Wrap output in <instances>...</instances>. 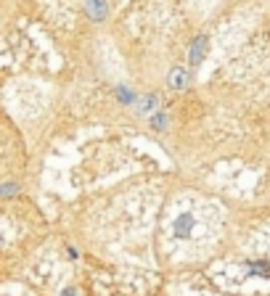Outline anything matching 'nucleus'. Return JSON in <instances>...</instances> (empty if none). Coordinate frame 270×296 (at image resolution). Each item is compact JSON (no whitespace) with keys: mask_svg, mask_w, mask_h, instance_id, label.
<instances>
[{"mask_svg":"<svg viewBox=\"0 0 270 296\" xmlns=\"http://www.w3.org/2000/svg\"><path fill=\"white\" fill-rule=\"evenodd\" d=\"M204 53H207V37H196L191 43V48H188V64L199 66L202 64V58H204Z\"/></svg>","mask_w":270,"mask_h":296,"instance_id":"f257e3e1","label":"nucleus"},{"mask_svg":"<svg viewBox=\"0 0 270 296\" xmlns=\"http://www.w3.org/2000/svg\"><path fill=\"white\" fill-rule=\"evenodd\" d=\"M85 8H88V14H90V19H93V21L106 19V11H109L106 0H85Z\"/></svg>","mask_w":270,"mask_h":296,"instance_id":"f03ea898","label":"nucleus"},{"mask_svg":"<svg viewBox=\"0 0 270 296\" xmlns=\"http://www.w3.org/2000/svg\"><path fill=\"white\" fill-rule=\"evenodd\" d=\"M170 88L172 90H185L188 88V72H185V69H172L170 72Z\"/></svg>","mask_w":270,"mask_h":296,"instance_id":"7ed1b4c3","label":"nucleus"},{"mask_svg":"<svg viewBox=\"0 0 270 296\" xmlns=\"http://www.w3.org/2000/svg\"><path fill=\"white\" fill-rule=\"evenodd\" d=\"M167 116H164V114H157L154 116V119H151V127H154V130H164V127H167Z\"/></svg>","mask_w":270,"mask_h":296,"instance_id":"20e7f679","label":"nucleus"},{"mask_svg":"<svg viewBox=\"0 0 270 296\" xmlns=\"http://www.w3.org/2000/svg\"><path fill=\"white\" fill-rule=\"evenodd\" d=\"M120 98L130 103V101H133V93H130V90H125V88H120Z\"/></svg>","mask_w":270,"mask_h":296,"instance_id":"39448f33","label":"nucleus"},{"mask_svg":"<svg viewBox=\"0 0 270 296\" xmlns=\"http://www.w3.org/2000/svg\"><path fill=\"white\" fill-rule=\"evenodd\" d=\"M3 193H6V196H14V193H16V185H11V183L3 185Z\"/></svg>","mask_w":270,"mask_h":296,"instance_id":"423d86ee","label":"nucleus"},{"mask_svg":"<svg viewBox=\"0 0 270 296\" xmlns=\"http://www.w3.org/2000/svg\"><path fill=\"white\" fill-rule=\"evenodd\" d=\"M64 296H74V291H72V288H66V291H64Z\"/></svg>","mask_w":270,"mask_h":296,"instance_id":"0eeeda50","label":"nucleus"}]
</instances>
